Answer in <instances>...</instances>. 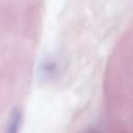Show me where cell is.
I'll return each mask as SVG.
<instances>
[{"label": "cell", "mask_w": 133, "mask_h": 133, "mask_svg": "<svg viewBox=\"0 0 133 133\" xmlns=\"http://www.w3.org/2000/svg\"><path fill=\"white\" fill-rule=\"evenodd\" d=\"M62 69V62L55 57L44 59L38 67L39 78L44 80H51L59 75Z\"/></svg>", "instance_id": "1"}, {"label": "cell", "mask_w": 133, "mask_h": 133, "mask_svg": "<svg viewBox=\"0 0 133 133\" xmlns=\"http://www.w3.org/2000/svg\"><path fill=\"white\" fill-rule=\"evenodd\" d=\"M22 121V112L19 108H15L9 119L5 133H18Z\"/></svg>", "instance_id": "2"}]
</instances>
